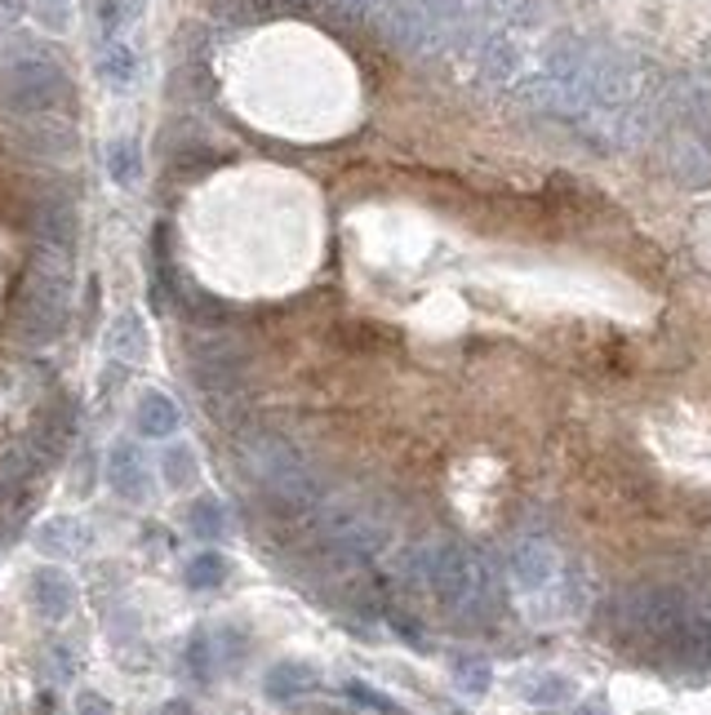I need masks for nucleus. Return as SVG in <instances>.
<instances>
[{
	"mask_svg": "<svg viewBox=\"0 0 711 715\" xmlns=\"http://www.w3.org/2000/svg\"><path fill=\"white\" fill-rule=\"evenodd\" d=\"M241 462L285 516H303L320 503V481L303 462V453L294 449V440H285L276 431H254L241 444Z\"/></svg>",
	"mask_w": 711,
	"mask_h": 715,
	"instance_id": "nucleus-1",
	"label": "nucleus"
},
{
	"mask_svg": "<svg viewBox=\"0 0 711 715\" xmlns=\"http://www.w3.org/2000/svg\"><path fill=\"white\" fill-rule=\"evenodd\" d=\"M72 307V276L63 254H41L23 280V302H19V333L32 346H45L63 333Z\"/></svg>",
	"mask_w": 711,
	"mask_h": 715,
	"instance_id": "nucleus-2",
	"label": "nucleus"
},
{
	"mask_svg": "<svg viewBox=\"0 0 711 715\" xmlns=\"http://www.w3.org/2000/svg\"><path fill=\"white\" fill-rule=\"evenodd\" d=\"M67 94H72L67 72L45 54H23L0 72V102L19 116H50L58 102H67Z\"/></svg>",
	"mask_w": 711,
	"mask_h": 715,
	"instance_id": "nucleus-3",
	"label": "nucleus"
},
{
	"mask_svg": "<svg viewBox=\"0 0 711 715\" xmlns=\"http://www.w3.org/2000/svg\"><path fill=\"white\" fill-rule=\"evenodd\" d=\"M320 507V529H325V542L347 556V560H365L374 551L387 547V525L383 516L370 507V503H356V498H325L316 503Z\"/></svg>",
	"mask_w": 711,
	"mask_h": 715,
	"instance_id": "nucleus-4",
	"label": "nucleus"
},
{
	"mask_svg": "<svg viewBox=\"0 0 711 715\" xmlns=\"http://www.w3.org/2000/svg\"><path fill=\"white\" fill-rule=\"evenodd\" d=\"M107 481H111V490L121 494V498L143 503V498H147V490H152V471H147L143 449H139V444H130V440L116 444V449L107 453Z\"/></svg>",
	"mask_w": 711,
	"mask_h": 715,
	"instance_id": "nucleus-5",
	"label": "nucleus"
},
{
	"mask_svg": "<svg viewBox=\"0 0 711 715\" xmlns=\"http://www.w3.org/2000/svg\"><path fill=\"white\" fill-rule=\"evenodd\" d=\"M76 231H80V218H76V205L67 196L41 200V209H36V235H41V245L50 254H72Z\"/></svg>",
	"mask_w": 711,
	"mask_h": 715,
	"instance_id": "nucleus-6",
	"label": "nucleus"
},
{
	"mask_svg": "<svg viewBox=\"0 0 711 715\" xmlns=\"http://www.w3.org/2000/svg\"><path fill=\"white\" fill-rule=\"evenodd\" d=\"M507 564H512V578H516L525 591H543V586L556 578V569H560L556 551H551L543 538H525V542H516L512 556H507Z\"/></svg>",
	"mask_w": 711,
	"mask_h": 715,
	"instance_id": "nucleus-7",
	"label": "nucleus"
},
{
	"mask_svg": "<svg viewBox=\"0 0 711 715\" xmlns=\"http://www.w3.org/2000/svg\"><path fill=\"white\" fill-rule=\"evenodd\" d=\"M32 601H36V609H41L50 623H58V618H67L72 605H76V586H72L67 573L41 569V573L32 578Z\"/></svg>",
	"mask_w": 711,
	"mask_h": 715,
	"instance_id": "nucleus-8",
	"label": "nucleus"
},
{
	"mask_svg": "<svg viewBox=\"0 0 711 715\" xmlns=\"http://www.w3.org/2000/svg\"><path fill=\"white\" fill-rule=\"evenodd\" d=\"M23 147L36 156H67L76 147V134L50 116H28V130H23Z\"/></svg>",
	"mask_w": 711,
	"mask_h": 715,
	"instance_id": "nucleus-9",
	"label": "nucleus"
},
{
	"mask_svg": "<svg viewBox=\"0 0 711 715\" xmlns=\"http://www.w3.org/2000/svg\"><path fill=\"white\" fill-rule=\"evenodd\" d=\"M139 431L143 436H152V440H165V436H174L178 431V422H183V414H178V405L165 396V392H147L143 400H139Z\"/></svg>",
	"mask_w": 711,
	"mask_h": 715,
	"instance_id": "nucleus-10",
	"label": "nucleus"
},
{
	"mask_svg": "<svg viewBox=\"0 0 711 715\" xmlns=\"http://www.w3.org/2000/svg\"><path fill=\"white\" fill-rule=\"evenodd\" d=\"M98 76L111 85V89H130L139 80V54L125 45V41H107L102 54H98Z\"/></svg>",
	"mask_w": 711,
	"mask_h": 715,
	"instance_id": "nucleus-11",
	"label": "nucleus"
},
{
	"mask_svg": "<svg viewBox=\"0 0 711 715\" xmlns=\"http://www.w3.org/2000/svg\"><path fill=\"white\" fill-rule=\"evenodd\" d=\"M107 174H111V183H121V187H134L143 178V147H139V139H116L107 147Z\"/></svg>",
	"mask_w": 711,
	"mask_h": 715,
	"instance_id": "nucleus-12",
	"label": "nucleus"
},
{
	"mask_svg": "<svg viewBox=\"0 0 711 715\" xmlns=\"http://www.w3.org/2000/svg\"><path fill=\"white\" fill-rule=\"evenodd\" d=\"M311 689H316V671L303 662H281L267 675V697H276V702H289V697L311 693Z\"/></svg>",
	"mask_w": 711,
	"mask_h": 715,
	"instance_id": "nucleus-13",
	"label": "nucleus"
},
{
	"mask_svg": "<svg viewBox=\"0 0 711 715\" xmlns=\"http://www.w3.org/2000/svg\"><path fill=\"white\" fill-rule=\"evenodd\" d=\"M111 351L121 355V361H143V351H147V329H143V316H139V311H125L121 320L111 324Z\"/></svg>",
	"mask_w": 711,
	"mask_h": 715,
	"instance_id": "nucleus-14",
	"label": "nucleus"
},
{
	"mask_svg": "<svg viewBox=\"0 0 711 715\" xmlns=\"http://www.w3.org/2000/svg\"><path fill=\"white\" fill-rule=\"evenodd\" d=\"M41 551H50V556H76L80 547H85V529L76 525V520H50L45 529H41Z\"/></svg>",
	"mask_w": 711,
	"mask_h": 715,
	"instance_id": "nucleus-15",
	"label": "nucleus"
},
{
	"mask_svg": "<svg viewBox=\"0 0 711 715\" xmlns=\"http://www.w3.org/2000/svg\"><path fill=\"white\" fill-rule=\"evenodd\" d=\"M187 525H192L196 538H222V529H227V512H222L218 498H196L192 512H187Z\"/></svg>",
	"mask_w": 711,
	"mask_h": 715,
	"instance_id": "nucleus-16",
	"label": "nucleus"
},
{
	"mask_svg": "<svg viewBox=\"0 0 711 715\" xmlns=\"http://www.w3.org/2000/svg\"><path fill=\"white\" fill-rule=\"evenodd\" d=\"M222 578H227V560L218 551H200L196 560H187V586L214 591V586H222Z\"/></svg>",
	"mask_w": 711,
	"mask_h": 715,
	"instance_id": "nucleus-17",
	"label": "nucleus"
},
{
	"mask_svg": "<svg viewBox=\"0 0 711 715\" xmlns=\"http://www.w3.org/2000/svg\"><path fill=\"white\" fill-rule=\"evenodd\" d=\"M161 466H165V485H174V490H187L196 481V453L187 444H174Z\"/></svg>",
	"mask_w": 711,
	"mask_h": 715,
	"instance_id": "nucleus-18",
	"label": "nucleus"
},
{
	"mask_svg": "<svg viewBox=\"0 0 711 715\" xmlns=\"http://www.w3.org/2000/svg\"><path fill=\"white\" fill-rule=\"evenodd\" d=\"M453 675H458V684L467 689V693H485L490 689V662L485 658H458L453 662Z\"/></svg>",
	"mask_w": 711,
	"mask_h": 715,
	"instance_id": "nucleus-19",
	"label": "nucleus"
},
{
	"mask_svg": "<svg viewBox=\"0 0 711 715\" xmlns=\"http://www.w3.org/2000/svg\"><path fill=\"white\" fill-rule=\"evenodd\" d=\"M525 697L538 702V706L565 702V697H569V680H565V675H534V680L525 684Z\"/></svg>",
	"mask_w": 711,
	"mask_h": 715,
	"instance_id": "nucleus-20",
	"label": "nucleus"
},
{
	"mask_svg": "<svg viewBox=\"0 0 711 715\" xmlns=\"http://www.w3.org/2000/svg\"><path fill=\"white\" fill-rule=\"evenodd\" d=\"M32 14L41 19L45 32H67L72 28V0H32Z\"/></svg>",
	"mask_w": 711,
	"mask_h": 715,
	"instance_id": "nucleus-21",
	"label": "nucleus"
},
{
	"mask_svg": "<svg viewBox=\"0 0 711 715\" xmlns=\"http://www.w3.org/2000/svg\"><path fill=\"white\" fill-rule=\"evenodd\" d=\"M516 63H521V54H516V45H507V41H494V45L485 50V76H490V80H507V76L516 72Z\"/></svg>",
	"mask_w": 711,
	"mask_h": 715,
	"instance_id": "nucleus-22",
	"label": "nucleus"
},
{
	"mask_svg": "<svg viewBox=\"0 0 711 715\" xmlns=\"http://www.w3.org/2000/svg\"><path fill=\"white\" fill-rule=\"evenodd\" d=\"M94 6H98V28H102V36L116 41V32L130 23V6H125V0H94Z\"/></svg>",
	"mask_w": 711,
	"mask_h": 715,
	"instance_id": "nucleus-23",
	"label": "nucleus"
},
{
	"mask_svg": "<svg viewBox=\"0 0 711 715\" xmlns=\"http://www.w3.org/2000/svg\"><path fill=\"white\" fill-rule=\"evenodd\" d=\"M347 693L361 702V706H374V711H383V715H396V706L383 697V693H374V689H365V684H347Z\"/></svg>",
	"mask_w": 711,
	"mask_h": 715,
	"instance_id": "nucleus-24",
	"label": "nucleus"
},
{
	"mask_svg": "<svg viewBox=\"0 0 711 715\" xmlns=\"http://www.w3.org/2000/svg\"><path fill=\"white\" fill-rule=\"evenodd\" d=\"M76 711H80V715H111V702H107L102 693H94V689H85V693L76 697Z\"/></svg>",
	"mask_w": 711,
	"mask_h": 715,
	"instance_id": "nucleus-25",
	"label": "nucleus"
},
{
	"mask_svg": "<svg viewBox=\"0 0 711 715\" xmlns=\"http://www.w3.org/2000/svg\"><path fill=\"white\" fill-rule=\"evenodd\" d=\"M23 10H28L23 0H0V32H10V28L23 19Z\"/></svg>",
	"mask_w": 711,
	"mask_h": 715,
	"instance_id": "nucleus-26",
	"label": "nucleus"
},
{
	"mask_svg": "<svg viewBox=\"0 0 711 715\" xmlns=\"http://www.w3.org/2000/svg\"><path fill=\"white\" fill-rule=\"evenodd\" d=\"M192 667H196V675H200V680L209 675V640H205V636H196V640H192Z\"/></svg>",
	"mask_w": 711,
	"mask_h": 715,
	"instance_id": "nucleus-27",
	"label": "nucleus"
},
{
	"mask_svg": "<svg viewBox=\"0 0 711 715\" xmlns=\"http://www.w3.org/2000/svg\"><path fill=\"white\" fill-rule=\"evenodd\" d=\"M578 715H605V706H601V702H591V706H582Z\"/></svg>",
	"mask_w": 711,
	"mask_h": 715,
	"instance_id": "nucleus-28",
	"label": "nucleus"
}]
</instances>
